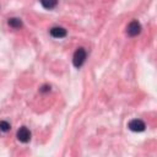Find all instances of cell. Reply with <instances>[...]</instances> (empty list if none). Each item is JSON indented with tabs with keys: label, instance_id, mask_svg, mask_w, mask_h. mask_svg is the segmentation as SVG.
I'll return each mask as SVG.
<instances>
[{
	"label": "cell",
	"instance_id": "1",
	"mask_svg": "<svg viewBox=\"0 0 157 157\" xmlns=\"http://www.w3.org/2000/svg\"><path fill=\"white\" fill-rule=\"evenodd\" d=\"M86 56H87V53H86L85 48H82V47L77 48L75 50L74 55H72V64H74V66L76 69H80L83 65V63L86 60Z\"/></svg>",
	"mask_w": 157,
	"mask_h": 157
},
{
	"label": "cell",
	"instance_id": "7",
	"mask_svg": "<svg viewBox=\"0 0 157 157\" xmlns=\"http://www.w3.org/2000/svg\"><path fill=\"white\" fill-rule=\"evenodd\" d=\"M39 2L47 10H52L58 5V0H39Z\"/></svg>",
	"mask_w": 157,
	"mask_h": 157
},
{
	"label": "cell",
	"instance_id": "4",
	"mask_svg": "<svg viewBox=\"0 0 157 157\" xmlns=\"http://www.w3.org/2000/svg\"><path fill=\"white\" fill-rule=\"evenodd\" d=\"M128 128L134 132H141L146 129V124L141 119H132V120L129 121Z\"/></svg>",
	"mask_w": 157,
	"mask_h": 157
},
{
	"label": "cell",
	"instance_id": "8",
	"mask_svg": "<svg viewBox=\"0 0 157 157\" xmlns=\"http://www.w3.org/2000/svg\"><path fill=\"white\" fill-rule=\"evenodd\" d=\"M10 129H11L10 123H7L6 120H1V121H0V131H2V132H7Z\"/></svg>",
	"mask_w": 157,
	"mask_h": 157
},
{
	"label": "cell",
	"instance_id": "9",
	"mask_svg": "<svg viewBox=\"0 0 157 157\" xmlns=\"http://www.w3.org/2000/svg\"><path fill=\"white\" fill-rule=\"evenodd\" d=\"M49 91H50V86H49V85H43V86L39 88V92H42V93L49 92Z\"/></svg>",
	"mask_w": 157,
	"mask_h": 157
},
{
	"label": "cell",
	"instance_id": "6",
	"mask_svg": "<svg viewBox=\"0 0 157 157\" xmlns=\"http://www.w3.org/2000/svg\"><path fill=\"white\" fill-rule=\"evenodd\" d=\"M7 25L12 28H21L22 27V20L18 17H11L7 20Z\"/></svg>",
	"mask_w": 157,
	"mask_h": 157
},
{
	"label": "cell",
	"instance_id": "2",
	"mask_svg": "<svg viewBox=\"0 0 157 157\" xmlns=\"http://www.w3.org/2000/svg\"><path fill=\"white\" fill-rule=\"evenodd\" d=\"M140 32H141V25L137 20H132L126 27V33L129 37H136L137 34H140Z\"/></svg>",
	"mask_w": 157,
	"mask_h": 157
},
{
	"label": "cell",
	"instance_id": "5",
	"mask_svg": "<svg viewBox=\"0 0 157 157\" xmlns=\"http://www.w3.org/2000/svg\"><path fill=\"white\" fill-rule=\"evenodd\" d=\"M49 33L53 38H64L67 34V32L64 27H53L49 29Z\"/></svg>",
	"mask_w": 157,
	"mask_h": 157
},
{
	"label": "cell",
	"instance_id": "3",
	"mask_svg": "<svg viewBox=\"0 0 157 157\" xmlns=\"http://www.w3.org/2000/svg\"><path fill=\"white\" fill-rule=\"evenodd\" d=\"M31 136H32V135H31V131H29L28 128H26V126H21V128L17 130V132H16L17 140H18L20 142H22V144L29 142Z\"/></svg>",
	"mask_w": 157,
	"mask_h": 157
}]
</instances>
